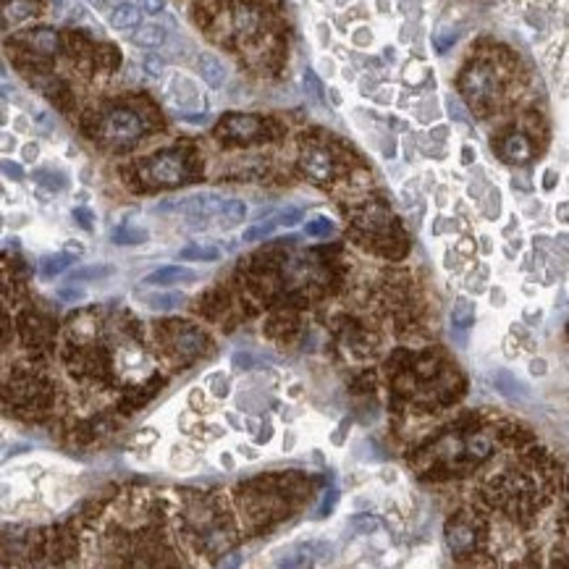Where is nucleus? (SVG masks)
I'll return each instance as SVG.
<instances>
[{
    "label": "nucleus",
    "instance_id": "1",
    "mask_svg": "<svg viewBox=\"0 0 569 569\" xmlns=\"http://www.w3.org/2000/svg\"><path fill=\"white\" fill-rule=\"evenodd\" d=\"M145 174H147V179L152 184H161V186L179 184V181H184L186 176L184 155H181V152H174V150L161 152V155H155V158L147 163Z\"/></svg>",
    "mask_w": 569,
    "mask_h": 569
},
{
    "label": "nucleus",
    "instance_id": "2",
    "mask_svg": "<svg viewBox=\"0 0 569 569\" xmlns=\"http://www.w3.org/2000/svg\"><path fill=\"white\" fill-rule=\"evenodd\" d=\"M496 74L488 66H470L462 76V92L467 95L472 105H482L496 98Z\"/></svg>",
    "mask_w": 569,
    "mask_h": 569
},
{
    "label": "nucleus",
    "instance_id": "3",
    "mask_svg": "<svg viewBox=\"0 0 569 569\" xmlns=\"http://www.w3.org/2000/svg\"><path fill=\"white\" fill-rule=\"evenodd\" d=\"M205 344H208V338H205V334H202L199 328L189 325V323H174L171 349H174L181 359H192L197 357V354H202V352H205Z\"/></svg>",
    "mask_w": 569,
    "mask_h": 569
},
{
    "label": "nucleus",
    "instance_id": "4",
    "mask_svg": "<svg viewBox=\"0 0 569 569\" xmlns=\"http://www.w3.org/2000/svg\"><path fill=\"white\" fill-rule=\"evenodd\" d=\"M446 543L454 557H467L478 548V530L464 517H454L446 525Z\"/></svg>",
    "mask_w": 569,
    "mask_h": 569
},
{
    "label": "nucleus",
    "instance_id": "5",
    "mask_svg": "<svg viewBox=\"0 0 569 569\" xmlns=\"http://www.w3.org/2000/svg\"><path fill=\"white\" fill-rule=\"evenodd\" d=\"M142 118L134 116L132 111H111L105 118V136H111L116 142H129L142 134Z\"/></svg>",
    "mask_w": 569,
    "mask_h": 569
},
{
    "label": "nucleus",
    "instance_id": "6",
    "mask_svg": "<svg viewBox=\"0 0 569 569\" xmlns=\"http://www.w3.org/2000/svg\"><path fill=\"white\" fill-rule=\"evenodd\" d=\"M302 171L315 181H328L334 176V158L320 147H312L302 152Z\"/></svg>",
    "mask_w": 569,
    "mask_h": 569
},
{
    "label": "nucleus",
    "instance_id": "7",
    "mask_svg": "<svg viewBox=\"0 0 569 569\" xmlns=\"http://www.w3.org/2000/svg\"><path fill=\"white\" fill-rule=\"evenodd\" d=\"M186 281H197V273L184 265H165L158 268L150 276H145V286H171V284H186Z\"/></svg>",
    "mask_w": 569,
    "mask_h": 569
},
{
    "label": "nucleus",
    "instance_id": "8",
    "mask_svg": "<svg viewBox=\"0 0 569 569\" xmlns=\"http://www.w3.org/2000/svg\"><path fill=\"white\" fill-rule=\"evenodd\" d=\"M494 386H496V391L504 394L507 399H530V388L522 383L517 375H512L509 370H496Z\"/></svg>",
    "mask_w": 569,
    "mask_h": 569
},
{
    "label": "nucleus",
    "instance_id": "9",
    "mask_svg": "<svg viewBox=\"0 0 569 569\" xmlns=\"http://www.w3.org/2000/svg\"><path fill=\"white\" fill-rule=\"evenodd\" d=\"M494 451V441L488 438L485 433H470L464 435V457L470 459L472 464L478 462H485Z\"/></svg>",
    "mask_w": 569,
    "mask_h": 569
},
{
    "label": "nucleus",
    "instance_id": "10",
    "mask_svg": "<svg viewBox=\"0 0 569 569\" xmlns=\"http://www.w3.org/2000/svg\"><path fill=\"white\" fill-rule=\"evenodd\" d=\"M199 74L205 79V84H210L215 89L223 87V82H226V69H223V63L213 53H202L199 55Z\"/></svg>",
    "mask_w": 569,
    "mask_h": 569
},
{
    "label": "nucleus",
    "instance_id": "11",
    "mask_svg": "<svg viewBox=\"0 0 569 569\" xmlns=\"http://www.w3.org/2000/svg\"><path fill=\"white\" fill-rule=\"evenodd\" d=\"M168 37V32L161 24H142L134 35V45L139 48H161Z\"/></svg>",
    "mask_w": 569,
    "mask_h": 569
},
{
    "label": "nucleus",
    "instance_id": "12",
    "mask_svg": "<svg viewBox=\"0 0 569 569\" xmlns=\"http://www.w3.org/2000/svg\"><path fill=\"white\" fill-rule=\"evenodd\" d=\"M504 158L512 163H525L530 158V142L522 134H509L504 139Z\"/></svg>",
    "mask_w": 569,
    "mask_h": 569
},
{
    "label": "nucleus",
    "instance_id": "13",
    "mask_svg": "<svg viewBox=\"0 0 569 569\" xmlns=\"http://www.w3.org/2000/svg\"><path fill=\"white\" fill-rule=\"evenodd\" d=\"M244 215H247V205L242 199H226L223 210L218 213V226L221 228H234L236 223L244 221Z\"/></svg>",
    "mask_w": 569,
    "mask_h": 569
},
{
    "label": "nucleus",
    "instance_id": "14",
    "mask_svg": "<svg viewBox=\"0 0 569 569\" xmlns=\"http://www.w3.org/2000/svg\"><path fill=\"white\" fill-rule=\"evenodd\" d=\"M111 26L113 29H129V26L139 24V8L132 6V3H121L111 11Z\"/></svg>",
    "mask_w": 569,
    "mask_h": 569
},
{
    "label": "nucleus",
    "instance_id": "15",
    "mask_svg": "<svg viewBox=\"0 0 569 569\" xmlns=\"http://www.w3.org/2000/svg\"><path fill=\"white\" fill-rule=\"evenodd\" d=\"M258 129H260V124H258V118H252V116H231V118L226 121V132L234 136H252Z\"/></svg>",
    "mask_w": 569,
    "mask_h": 569
},
{
    "label": "nucleus",
    "instance_id": "16",
    "mask_svg": "<svg viewBox=\"0 0 569 569\" xmlns=\"http://www.w3.org/2000/svg\"><path fill=\"white\" fill-rule=\"evenodd\" d=\"M179 258L181 260H218L221 258V249L213 247V244H189V247H184L181 252H179Z\"/></svg>",
    "mask_w": 569,
    "mask_h": 569
},
{
    "label": "nucleus",
    "instance_id": "17",
    "mask_svg": "<svg viewBox=\"0 0 569 569\" xmlns=\"http://www.w3.org/2000/svg\"><path fill=\"white\" fill-rule=\"evenodd\" d=\"M181 305H184V294H179V291H165V294L147 297V307L155 309V312H168V309H176Z\"/></svg>",
    "mask_w": 569,
    "mask_h": 569
},
{
    "label": "nucleus",
    "instance_id": "18",
    "mask_svg": "<svg viewBox=\"0 0 569 569\" xmlns=\"http://www.w3.org/2000/svg\"><path fill=\"white\" fill-rule=\"evenodd\" d=\"M111 242L113 244H121V247L142 244V242H147V231H142V228H126V226H118V228H113Z\"/></svg>",
    "mask_w": 569,
    "mask_h": 569
},
{
    "label": "nucleus",
    "instance_id": "19",
    "mask_svg": "<svg viewBox=\"0 0 569 569\" xmlns=\"http://www.w3.org/2000/svg\"><path fill=\"white\" fill-rule=\"evenodd\" d=\"M71 265V255H48V258H42V262H39V271H42V276L45 278H55V276H61L66 268Z\"/></svg>",
    "mask_w": 569,
    "mask_h": 569
},
{
    "label": "nucleus",
    "instance_id": "20",
    "mask_svg": "<svg viewBox=\"0 0 569 569\" xmlns=\"http://www.w3.org/2000/svg\"><path fill=\"white\" fill-rule=\"evenodd\" d=\"M451 323H454L457 328H462V331H467L472 323H475V305H472L470 299H459L457 305H454Z\"/></svg>",
    "mask_w": 569,
    "mask_h": 569
},
{
    "label": "nucleus",
    "instance_id": "21",
    "mask_svg": "<svg viewBox=\"0 0 569 569\" xmlns=\"http://www.w3.org/2000/svg\"><path fill=\"white\" fill-rule=\"evenodd\" d=\"M116 268L113 265H87V268H79V271L71 273V284L76 281H95V278H108L113 276Z\"/></svg>",
    "mask_w": 569,
    "mask_h": 569
},
{
    "label": "nucleus",
    "instance_id": "22",
    "mask_svg": "<svg viewBox=\"0 0 569 569\" xmlns=\"http://www.w3.org/2000/svg\"><path fill=\"white\" fill-rule=\"evenodd\" d=\"M32 42H35V48H37L39 53H48V55L58 50V37H55V32H50V29H39V32H35Z\"/></svg>",
    "mask_w": 569,
    "mask_h": 569
},
{
    "label": "nucleus",
    "instance_id": "23",
    "mask_svg": "<svg viewBox=\"0 0 569 569\" xmlns=\"http://www.w3.org/2000/svg\"><path fill=\"white\" fill-rule=\"evenodd\" d=\"M331 231H334V221L325 218V215H318V218H312V221L305 226V234L307 236H328Z\"/></svg>",
    "mask_w": 569,
    "mask_h": 569
},
{
    "label": "nucleus",
    "instance_id": "24",
    "mask_svg": "<svg viewBox=\"0 0 569 569\" xmlns=\"http://www.w3.org/2000/svg\"><path fill=\"white\" fill-rule=\"evenodd\" d=\"M349 525H352L357 532H362V535H370V532L378 530V520L370 517V514H357V517L349 520Z\"/></svg>",
    "mask_w": 569,
    "mask_h": 569
},
{
    "label": "nucleus",
    "instance_id": "25",
    "mask_svg": "<svg viewBox=\"0 0 569 569\" xmlns=\"http://www.w3.org/2000/svg\"><path fill=\"white\" fill-rule=\"evenodd\" d=\"M276 226H278L276 218H271L268 223H258V226H252V228L244 231V242H258V239H265V236L271 234Z\"/></svg>",
    "mask_w": 569,
    "mask_h": 569
},
{
    "label": "nucleus",
    "instance_id": "26",
    "mask_svg": "<svg viewBox=\"0 0 569 569\" xmlns=\"http://www.w3.org/2000/svg\"><path fill=\"white\" fill-rule=\"evenodd\" d=\"M29 13H32V3H26V0H19V3H13V6H6V19L13 16V21L26 19Z\"/></svg>",
    "mask_w": 569,
    "mask_h": 569
},
{
    "label": "nucleus",
    "instance_id": "27",
    "mask_svg": "<svg viewBox=\"0 0 569 569\" xmlns=\"http://www.w3.org/2000/svg\"><path fill=\"white\" fill-rule=\"evenodd\" d=\"M35 179H37V184H45L48 189H53V192L66 186V179H63V176H53L50 171H37Z\"/></svg>",
    "mask_w": 569,
    "mask_h": 569
},
{
    "label": "nucleus",
    "instance_id": "28",
    "mask_svg": "<svg viewBox=\"0 0 569 569\" xmlns=\"http://www.w3.org/2000/svg\"><path fill=\"white\" fill-rule=\"evenodd\" d=\"M163 69H165L163 58H158V55H147V58H145V71H147L152 79H158V76L163 74Z\"/></svg>",
    "mask_w": 569,
    "mask_h": 569
},
{
    "label": "nucleus",
    "instance_id": "29",
    "mask_svg": "<svg viewBox=\"0 0 569 569\" xmlns=\"http://www.w3.org/2000/svg\"><path fill=\"white\" fill-rule=\"evenodd\" d=\"M139 3V8L145 13H150V16H158V13L165 11V0H136Z\"/></svg>",
    "mask_w": 569,
    "mask_h": 569
},
{
    "label": "nucleus",
    "instance_id": "30",
    "mask_svg": "<svg viewBox=\"0 0 569 569\" xmlns=\"http://www.w3.org/2000/svg\"><path fill=\"white\" fill-rule=\"evenodd\" d=\"M305 87H307V92L312 95V100H318V102H320V100H323V89H320V84H318V79H315V74H312V71H307V74H305Z\"/></svg>",
    "mask_w": 569,
    "mask_h": 569
},
{
    "label": "nucleus",
    "instance_id": "31",
    "mask_svg": "<svg viewBox=\"0 0 569 569\" xmlns=\"http://www.w3.org/2000/svg\"><path fill=\"white\" fill-rule=\"evenodd\" d=\"M3 174L13 179V181H21L24 179V168L19 163H11V161H3Z\"/></svg>",
    "mask_w": 569,
    "mask_h": 569
},
{
    "label": "nucleus",
    "instance_id": "32",
    "mask_svg": "<svg viewBox=\"0 0 569 569\" xmlns=\"http://www.w3.org/2000/svg\"><path fill=\"white\" fill-rule=\"evenodd\" d=\"M74 221L84 228V231H92V213L87 208H74Z\"/></svg>",
    "mask_w": 569,
    "mask_h": 569
},
{
    "label": "nucleus",
    "instance_id": "33",
    "mask_svg": "<svg viewBox=\"0 0 569 569\" xmlns=\"http://www.w3.org/2000/svg\"><path fill=\"white\" fill-rule=\"evenodd\" d=\"M299 221H302V213L299 210H286L281 213V215H276V223H278V226H294V223Z\"/></svg>",
    "mask_w": 569,
    "mask_h": 569
},
{
    "label": "nucleus",
    "instance_id": "34",
    "mask_svg": "<svg viewBox=\"0 0 569 569\" xmlns=\"http://www.w3.org/2000/svg\"><path fill=\"white\" fill-rule=\"evenodd\" d=\"M236 26H239L242 32H244V29L249 32V29L255 26V16L249 11H236Z\"/></svg>",
    "mask_w": 569,
    "mask_h": 569
},
{
    "label": "nucleus",
    "instance_id": "35",
    "mask_svg": "<svg viewBox=\"0 0 569 569\" xmlns=\"http://www.w3.org/2000/svg\"><path fill=\"white\" fill-rule=\"evenodd\" d=\"M336 498H338V494H336V491H328V496L323 498L320 509H318V517H325V512H331V509H334Z\"/></svg>",
    "mask_w": 569,
    "mask_h": 569
},
{
    "label": "nucleus",
    "instance_id": "36",
    "mask_svg": "<svg viewBox=\"0 0 569 569\" xmlns=\"http://www.w3.org/2000/svg\"><path fill=\"white\" fill-rule=\"evenodd\" d=\"M454 39H457V35H454V32H449V35H438V37H435V48L444 53V50L449 48V45L454 42Z\"/></svg>",
    "mask_w": 569,
    "mask_h": 569
},
{
    "label": "nucleus",
    "instance_id": "37",
    "mask_svg": "<svg viewBox=\"0 0 569 569\" xmlns=\"http://www.w3.org/2000/svg\"><path fill=\"white\" fill-rule=\"evenodd\" d=\"M234 365L239 368V370H249V365H252V357L239 352V354H234Z\"/></svg>",
    "mask_w": 569,
    "mask_h": 569
},
{
    "label": "nucleus",
    "instance_id": "38",
    "mask_svg": "<svg viewBox=\"0 0 569 569\" xmlns=\"http://www.w3.org/2000/svg\"><path fill=\"white\" fill-rule=\"evenodd\" d=\"M37 155H39V147L35 145V142H29V145H24V161H37Z\"/></svg>",
    "mask_w": 569,
    "mask_h": 569
},
{
    "label": "nucleus",
    "instance_id": "39",
    "mask_svg": "<svg viewBox=\"0 0 569 569\" xmlns=\"http://www.w3.org/2000/svg\"><path fill=\"white\" fill-rule=\"evenodd\" d=\"M63 252L74 258V255H82V252H84V247H82V244H76V242H66V247H63Z\"/></svg>",
    "mask_w": 569,
    "mask_h": 569
},
{
    "label": "nucleus",
    "instance_id": "40",
    "mask_svg": "<svg viewBox=\"0 0 569 569\" xmlns=\"http://www.w3.org/2000/svg\"><path fill=\"white\" fill-rule=\"evenodd\" d=\"M61 297H66V299H82V297H84V291H82V289H61Z\"/></svg>",
    "mask_w": 569,
    "mask_h": 569
},
{
    "label": "nucleus",
    "instance_id": "41",
    "mask_svg": "<svg viewBox=\"0 0 569 569\" xmlns=\"http://www.w3.org/2000/svg\"><path fill=\"white\" fill-rule=\"evenodd\" d=\"M420 71H422L420 66H417V69H412V66H409V69H407V79H409V82H420V76H422Z\"/></svg>",
    "mask_w": 569,
    "mask_h": 569
},
{
    "label": "nucleus",
    "instance_id": "42",
    "mask_svg": "<svg viewBox=\"0 0 569 569\" xmlns=\"http://www.w3.org/2000/svg\"><path fill=\"white\" fill-rule=\"evenodd\" d=\"M532 372H535V375L545 372V362H543V359H535V362H532Z\"/></svg>",
    "mask_w": 569,
    "mask_h": 569
},
{
    "label": "nucleus",
    "instance_id": "43",
    "mask_svg": "<svg viewBox=\"0 0 569 569\" xmlns=\"http://www.w3.org/2000/svg\"><path fill=\"white\" fill-rule=\"evenodd\" d=\"M554 184H557V174L548 171V174H545V189H554Z\"/></svg>",
    "mask_w": 569,
    "mask_h": 569
},
{
    "label": "nucleus",
    "instance_id": "44",
    "mask_svg": "<svg viewBox=\"0 0 569 569\" xmlns=\"http://www.w3.org/2000/svg\"><path fill=\"white\" fill-rule=\"evenodd\" d=\"M559 215H561V218H567V221H569V202H567V205H561V208H559Z\"/></svg>",
    "mask_w": 569,
    "mask_h": 569
},
{
    "label": "nucleus",
    "instance_id": "45",
    "mask_svg": "<svg viewBox=\"0 0 569 569\" xmlns=\"http://www.w3.org/2000/svg\"><path fill=\"white\" fill-rule=\"evenodd\" d=\"M464 163H472V147H464Z\"/></svg>",
    "mask_w": 569,
    "mask_h": 569
},
{
    "label": "nucleus",
    "instance_id": "46",
    "mask_svg": "<svg viewBox=\"0 0 569 569\" xmlns=\"http://www.w3.org/2000/svg\"><path fill=\"white\" fill-rule=\"evenodd\" d=\"M53 3H55V8H63V6H66V0H53Z\"/></svg>",
    "mask_w": 569,
    "mask_h": 569
}]
</instances>
